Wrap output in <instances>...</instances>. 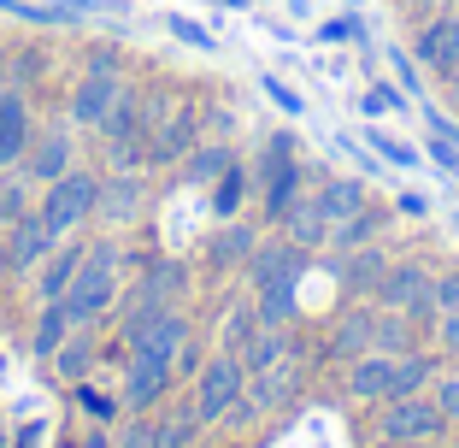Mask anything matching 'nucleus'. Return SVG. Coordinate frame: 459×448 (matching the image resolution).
<instances>
[{"mask_svg": "<svg viewBox=\"0 0 459 448\" xmlns=\"http://www.w3.org/2000/svg\"><path fill=\"white\" fill-rule=\"evenodd\" d=\"M118 266H124V248L118 242H95L89 254H82L71 289L59 295V301H65V312H71V325H89V319H100V312L118 301Z\"/></svg>", "mask_w": 459, "mask_h": 448, "instance_id": "f257e3e1", "label": "nucleus"}, {"mask_svg": "<svg viewBox=\"0 0 459 448\" xmlns=\"http://www.w3.org/2000/svg\"><path fill=\"white\" fill-rule=\"evenodd\" d=\"M377 301L394 312H406L412 325H436L442 319V301H436V277L424 272L419 259H389V272L377 277Z\"/></svg>", "mask_w": 459, "mask_h": 448, "instance_id": "f03ea898", "label": "nucleus"}, {"mask_svg": "<svg viewBox=\"0 0 459 448\" xmlns=\"http://www.w3.org/2000/svg\"><path fill=\"white\" fill-rule=\"evenodd\" d=\"M95 206H100V177L71 165L65 177L41 183V206H36V213L48 218V231H54V236H65V231H77V224L95 213Z\"/></svg>", "mask_w": 459, "mask_h": 448, "instance_id": "7ed1b4c3", "label": "nucleus"}, {"mask_svg": "<svg viewBox=\"0 0 459 448\" xmlns=\"http://www.w3.org/2000/svg\"><path fill=\"white\" fill-rule=\"evenodd\" d=\"M242 395H247V366H242V354L218 348L212 360L195 372V413H201V419H224V413L236 408Z\"/></svg>", "mask_w": 459, "mask_h": 448, "instance_id": "20e7f679", "label": "nucleus"}, {"mask_svg": "<svg viewBox=\"0 0 459 448\" xmlns=\"http://www.w3.org/2000/svg\"><path fill=\"white\" fill-rule=\"evenodd\" d=\"M447 431V413L436 395H401V401H389V413H383V436L389 443H436V436Z\"/></svg>", "mask_w": 459, "mask_h": 448, "instance_id": "39448f33", "label": "nucleus"}, {"mask_svg": "<svg viewBox=\"0 0 459 448\" xmlns=\"http://www.w3.org/2000/svg\"><path fill=\"white\" fill-rule=\"evenodd\" d=\"M183 295H189V266H183V259H160V266H148V272H142V289H135V307H130V319H124V330L142 325V319H153V312H165V307H177Z\"/></svg>", "mask_w": 459, "mask_h": 448, "instance_id": "423d86ee", "label": "nucleus"}, {"mask_svg": "<svg viewBox=\"0 0 459 448\" xmlns=\"http://www.w3.org/2000/svg\"><path fill=\"white\" fill-rule=\"evenodd\" d=\"M124 342H130V354H153V360H177V354L189 348V319L177 307L153 312V319H142V325L124 330Z\"/></svg>", "mask_w": 459, "mask_h": 448, "instance_id": "0eeeda50", "label": "nucleus"}, {"mask_svg": "<svg viewBox=\"0 0 459 448\" xmlns=\"http://www.w3.org/2000/svg\"><path fill=\"white\" fill-rule=\"evenodd\" d=\"M71 160H77V154H71V136L59 130V124H48V130H30L18 171H24L30 183H54V177L71 171Z\"/></svg>", "mask_w": 459, "mask_h": 448, "instance_id": "6e6552de", "label": "nucleus"}, {"mask_svg": "<svg viewBox=\"0 0 459 448\" xmlns=\"http://www.w3.org/2000/svg\"><path fill=\"white\" fill-rule=\"evenodd\" d=\"M59 236L48 231V218L41 213H18L13 224H6V259H13V272H36L41 259L54 254Z\"/></svg>", "mask_w": 459, "mask_h": 448, "instance_id": "1a4fd4ad", "label": "nucleus"}, {"mask_svg": "<svg viewBox=\"0 0 459 448\" xmlns=\"http://www.w3.org/2000/svg\"><path fill=\"white\" fill-rule=\"evenodd\" d=\"M124 101V83L107 77V71H82V83L71 89V119L89 124V130H100L107 124V112Z\"/></svg>", "mask_w": 459, "mask_h": 448, "instance_id": "9d476101", "label": "nucleus"}, {"mask_svg": "<svg viewBox=\"0 0 459 448\" xmlns=\"http://www.w3.org/2000/svg\"><path fill=\"white\" fill-rule=\"evenodd\" d=\"M247 272H254V284H300V272H307V248L300 242H259L254 254H247Z\"/></svg>", "mask_w": 459, "mask_h": 448, "instance_id": "9b49d317", "label": "nucleus"}, {"mask_svg": "<svg viewBox=\"0 0 459 448\" xmlns=\"http://www.w3.org/2000/svg\"><path fill=\"white\" fill-rule=\"evenodd\" d=\"M142 206H148V183H142L130 165H118L112 177H100V206H95L100 218H112V224H130Z\"/></svg>", "mask_w": 459, "mask_h": 448, "instance_id": "f8f14e48", "label": "nucleus"}, {"mask_svg": "<svg viewBox=\"0 0 459 448\" xmlns=\"http://www.w3.org/2000/svg\"><path fill=\"white\" fill-rule=\"evenodd\" d=\"M165 390H171V360H153V354H130V372H124V401H130V413L153 408Z\"/></svg>", "mask_w": 459, "mask_h": 448, "instance_id": "ddd939ff", "label": "nucleus"}, {"mask_svg": "<svg viewBox=\"0 0 459 448\" xmlns=\"http://www.w3.org/2000/svg\"><path fill=\"white\" fill-rule=\"evenodd\" d=\"M336 360H359V354L377 348V307H353L342 312L336 325H330V342H325Z\"/></svg>", "mask_w": 459, "mask_h": 448, "instance_id": "4468645a", "label": "nucleus"}, {"mask_svg": "<svg viewBox=\"0 0 459 448\" xmlns=\"http://www.w3.org/2000/svg\"><path fill=\"white\" fill-rule=\"evenodd\" d=\"M283 236H289V242H300V248L330 242V218H325V201H318V189H300L295 201H289V213H283Z\"/></svg>", "mask_w": 459, "mask_h": 448, "instance_id": "2eb2a0df", "label": "nucleus"}, {"mask_svg": "<svg viewBox=\"0 0 459 448\" xmlns=\"http://www.w3.org/2000/svg\"><path fill=\"white\" fill-rule=\"evenodd\" d=\"M30 130H36V124H30V101L6 89V95H0V171H13V165L24 160Z\"/></svg>", "mask_w": 459, "mask_h": 448, "instance_id": "dca6fc26", "label": "nucleus"}, {"mask_svg": "<svg viewBox=\"0 0 459 448\" xmlns=\"http://www.w3.org/2000/svg\"><path fill=\"white\" fill-rule=\"evenodd\" d=\"M389 383H394V354H359V360H348V395L389 401Z\"/></svg>", "mask_w": 459, "mask_h": 448, "instance_id": "f3484780", "label": "nucleus"}, {"mask_svg": "<svg viewBox=\"0 0 459 448\" xmlns=\"http://www.w3.org/2000/svg\"><path fill=\"white\" fill-rule=\"evenodd\" d=\"M419 66H430V71L459 66V13L430 18V24L419 30Z\"/></svg>", "mask_w": 459, "mask_h": 448, "instance_id": "a211bd4d", "label": "nucleus"}, {"mask_svg": "<svg viewBox=\"0 0 459 448\" xmlns=\"http://www.w3.org/2000/svg\"><path fill=\"white\" fill-rule=\"evenodd\" d=\"M82 254H89V248H77V242H71V248H59V242H54V254H48V259L36 266V272H41L36 295H41V301H59V295H65V289H71V277H77V266H82Z\"/></svg>", "mask_w": 459, "mask_h": 448, "instance_id": "6ab92c4d", "label": "nucleus"}, {"mask_svg": "<svg viewBox=\"0 0 459 448\" xmlns=\"http://www.w3.org/2000/svg\"><path fill=\"white\" fill-rule=\"evenodd\" d=\"M259 248V236H254V224H242V218H224V231L206 242V254H212V266L224 272V266H247V254Z\"/></svg>", "mask_w": 459, "mask_h": 448, "instance_id": "aec40b11", "label": "nucleus"}, {"mask_svg": "<svg viewBox=\"0 0 459 448\" xmlns=\"http://www.w3.org/2000/svg\"><path fill=\"white\" fill-rule=\"evenodd\" d=\"M318 201H325V218H330V231H336L342 218H353L365 206V183L359 177H325L318 183Z\"/></svg>", "mask_w": 459, "mask_h": 448, "instance_id": "412c9836", "label": "nucleus"}, {"mask_svg": "<svg viewBox=\"0 0 459 448\" xmlns=\"http://www.w3.org/2000/svg\"><path fill=\"white\" fill-rule=\"evenodd\" d=\"M95 360H100V348H95V337H82V325L54 348V366H59V378H65V383H82L89 372H95Z\"/></svg>", "mask_w": 459, "mask_h": 448, "instance_id": "4be33fe9", "label": "nucleus"}, {"mask_svg": "<svg viewBox=\"0 0 459 448\" xmlns=\"http://www.w3.org/2000/svg\"><path fill=\"white\" fill-rule=\"evenodd\" d=\"M389 272V259H383V248H353L348 259H342V284L353 289V295H365V289H371V295H377V277Z\"/></svg>", "mask_w": 459, "mask_h": 448, "instance_id": "5701e85b", "label": "nucleus"}, {"mask_svg": "<svg viewBox=\"0 0 459 448\" xmlns=\"http://www.w3.org/2000/svg\"><path fill=\"white\" fill-rule=\"evenodd\" d=\"M295 284H265L259 289V301H254V312H259V325H295Z\"/></svg>", "mask_w": 459, "mask_h": 448, "instance_id": "b1692460", "label": "nucleus"}, {"mask_svg": "<svg viewBox=\"0 0 459 448\" xmlns=\"http://www.w3.org/2000/svg\"><path fill=\"white\" fill-rule=\"evenodd\" d=\"M195 425H201V413H195V401L189 408H177V413H165L160 425H153V436H148V448H189V436H195Z\"/></svg>", "mask_w": 459, "mask_h": 448, "instance_id": "393cba45", "label": "nucleus"}, {"mask_svg": "<svg viewBox=\"0 0 459 448\" xmlns=\"http://www.w3.org/2000/svg\"><path fill=\"white\" fill-rule=\"evenodd\" d=\"M71 312H65V301H41V319H36V354H54L59 342L71 337Z\"/></svg>", "mask_w": 459, "mask_h": 448, "instance_id": "a878e982", "label": "nucleus"}, {"mask_svg": "<svg viewBox=\"0 0 459 448\" xmlns=\"http://www.w3.org/2000/svg\"><path fill=\"white\" fill-rule=\"evenodd\" d=\"M424 383H430V360H424L419 348H412V354H394V383H389V401H401V395H419Z\"/></svg>", "mask_w": 459, "mask_h": 448, "instance_id": "bb28decb", "label": "nucleus"}, {"mask_svg": "<svg viewBox=\"0 0 459 448\" xmlns=\"http://www.w3.org/2000/svg\"><path fill=\"white\" fill-rule=\"evenodd\" d=\"M247 395H254V408H277L295 395V372H247Z\"/></svg>", "mask_w": 459, "mask_h": 448, "instance_id": "cd10ccee", "label": "nucleus"}, {"mask_svg": "<svg viewBox=\"0 0 459 448\" xmlns=\"http://www.w3.org/2000/svg\"><path fill=\"white\" fill-rule=\"evenodd\" d=\"M242 189H247V171L236 160L224 165V171H218V189H212V213L218 218H236L242 213Z\"/></svg>", "mask_w": 459, "mask_h": 448, "instance_id": "c85d7f7f", "label": "nucleus"}, {"mask_svg": "<svg viewBox=\"0 0 459 448\" xmlns=\"http://www.w3.org/2000/svg\"><path fill=\"white\" fill-rule=\"evenodd\" d=\"M295 195H300V160H295V165H283V171H271V177H265V213H271V218H283Z\"/></svg>", "mask_w": 459, "mask_h": 448, "instance_id": "c756f323", "label": "nucleus"}, {"mask_svg": "<svg viewBox=\"0 0 459 448\" xmlns=\"http://www.w3.org/2000/svg\"><path fill=\"white\" fill-rule=\"evenodd\" d=\"M412 342H419V337H412V319H406V312H394V307H383L377 312V348L383 354H406Z\"/></svg>", "mask_w": 459, "mask_h": 448, "instance_id": "7c9ffc66", "label": "nucleus"}, {"mask_svg": "<svg viewBox=\"0 0 459 448\" xmlns=\"http://www.w3.org/2000/svg\"><path fill=\"white\" fill-rule=\"evenodd\" d=\"M189 136H195V119H189V112H171V119L160 124V136L148 142V154H153V160H171L177 148H189Z\"/></svg>", "mask_w": 459, "mask_h": 448, "instance_id": "2f4dec72", "label": "nucleus"}, {"mask_svg": "<svg viewBox=\"0 0 459 448\" xmlns=\"http://www.w3.org/2000/svg\"><path fill=\"white\" fill-rule=\"evenodd\" d=\"M377 224H383V213H371V206H359V213H353V218H342V224H336L330 236H336L342 248H359V242H371V236H377Z\"/></svg>", "mask_w": 459, "mask_h": 448, "instance_id": "473e14b6", "label": "nucleus"}, {"mask_svg": "<svg viewBox=\"0 0 459 448\" xmlns=\"http://www.w3.org/2000/svg\"><path fill=\"white\" fill-rule=\"evenodd\" d=\"M254 330H259V312H254V307H236V312L224 319V337H218V342H224L230 354H242L247 342H254Z\"/></svg>", "mask_w": 459, "mask_h": 448, "instance_id": "72a5a7b5", "label": "nucleus"}, {"mask_svg": "<svg viewBox=\"0 0 459 448\" xmlns=\"http://www.w3.org/2000/svg\"><path fill=\"white\" fill-rule=\"evenodd\" d=\"M230 160H236V154H230V148H218V142H212V148H201V154L189 160V177H195V183H218V171H224Z\"/></svg>", "mask_w": 459, "mask_h": 448, "instance_id": "f704fd0d", "label": "nucleus"}, {"mask_svg": "<svg viewBox=\"0 0 459 448\" xmlns=\"http://www.w3.org/2000/svg\"><path fill=\"white\" fill-rule=\"evenodd\" d=\"M365 142H371V154H383L389 165H419V148H406L401 136H389V130H371Z\"/></svg>", "mask_w": 459, "mask_h": 448, "instance_id": "c9c22d12", "label": "nucleus"}, {"mask_svg": "<svg viewBox=\"0 0 459 448\" xmlns=\"http://www.w3.org/2000/svg\"><path fill=\"white\" fill-rule=\"evenodd\" d=\"M365 112H406V95H401V89H389V83H371Z\"/></svg>", "mask_w": 459, "mask_h": 448, "instance_id": "e433bc0d", "label": "nucleus"}, {"mask_svg": "<svg viewBox=\"0 0 459 448\" xmlns=\"http://www.w3.org/2000/svg\"><path fill=\"white\" fill-rule=\"evenodd\" d=\"M82 71H107V77H118V48H112V41H95V48L82 54Z\"/></svg>", "mask_w": 459, "mask_h": 448, "instance_id": "4c0bfd02", "label": "nucleus"}, {"mask_svg": "<svg viewBox=\"0 0 459 448\" xmlns=\"http://www.w3.org/2000/svg\"><path fill=\"white\" fill-rule=\"evenodd\" d=\"M77 408H82V413H95V419H112V401H107V395H100L89 378L77 383Z\"/></svg>", "mask_w": 459, "mask_h": 448, "instance_id": "58836bf2", "label": "nucleus"}, {"mask_svg": "<svg viewBox=\"0 0 459 448\" xmlns=\"http://www.w3.org/2000/svg\"><path fill=\"white\" fill-rule=\"evenodd\" d=\"M165 30H171L177 41H189V48H212V36H206L201 24H189V18H183V13H177V18H165Z\"/></svg>", "mask_w": 459, "mask_h": 448, "instance_id": "ea45409f", "label": "nucleus"}, {"mask_svg": "<svg viewBox=\"0 0 459 448\" xmlns=\"http://www.w3.org/2000/svg\"><path fill=\"white\" fill-rule=\"evenodd\" d=\"M24 183H30V177H24ZM24 183H6V189H0V224H13L18 213H30V206H24Z\"/></svg>", "mask_w": 459, "mask_h": 448, "instance_id": "a19ab883", "label": "nucleus"}, {"mask_svg": "<svg viewBox=\"0 0 459 448\" xmlns=\"http://www.w3.org/2000/svg\"><path fill=\"white\" fill-rule=\"evenodd\" d=\"M436 401H442V413L459 425V372H447V378L436 383Z\"/></svg>", "mask_w": 459, "mask_h": 448, "instance_id": "79ce46f5", "label": "nucleus"}, {"mask_svg": "<svg viewBox=\"0 0 459 448\" xmlns=\"http://www.w3.org/2000/svg\"><path fill=\"white\" fill-rule=\"evenodd\" d=\"M265 95L277 101V107H283V112H307V107H300V95H295V89H289V83H277V77H265Z\"/></svg>", "mask_w": 459, "mask_h": 448, "instance_id": "37998d69", "label": "nucleus"}, {"mask_svg": "<svg viewBox=\"0 0 459 448\" xmlns=\"http://www.w3.org/2000/svg\"><path fill=\"white\" fill-rule=\"evenodd\" d=\"M436 337H442V348L459 354V307H447L442 319H436Z\"/></svg>", "mask_w": 459, "mask_h": 448, "instance_id": "c03bdc74", "label": "nucleus"}, {"mask_svg": "<svg viewBox=\"0 0 459 448\" xmlns=\"http://www.w3.org/2000/svg\"><path fill=\"white\" fill-rule=\"evenodd\" d=\"M436 301H442V312H447V307H459V266L436 277Z\"/></svg>", "mask_w": 459, "mask_h": 448, "instance_id": "a18cd8bd", "label": "nucleus"}, {"mask_svg": "<svg viewBox=\"0 0 459 448\" xmlns=\"http://www.w3.org/2000/svg\"><path fill=\"white\" fill-rule=\"evenodd\" d=\"M394 206H401L406 218H424V213H430V195H424V189H406V195H401Z\"/></svg>", "mask_w": 459, "mask_h": 448, "instance_id": "49530a36", "label": "nucleus"}, {"mask_svg": "<svg viewBox=\"0 0 459 448\" xmlns=\"http://www.w3.org/2000/svg\"><path fill=\"white\" fill-rule=\"evenodd\" d=\"M41 71H48V54H41V48L18 54V77H41Z\"/></svg>", "mask_w": 459, "mask_h": 448, "instance_id": "de8ad7c7", "label": "nucleus"}, {"mask_svg": "<svg viewBox=\"0 0 459 448\" xmlns=\"http://www.w3.org/2000/svg\"><path fill=\"white\" fill-rule=\"evenodd\" d=\"M148 436H153V425H148V419H135L130 431L118 436V448H148Z\"/></svg>", "mask_w": 459, "mask_h": 448, "instance_id": "09e8293b", "label": "nucleus"}, {"mask_svg": "<svg viewBox=\"0 0 459 448\" xmlns=\"http://www.w3.org/2000/svg\"><path fill=\"white\" fill-rule=\"evenodd\" d=\"M389 66L401 71V83H406V89H419V66H412V59L401 54V48H394V54H389Z\"/></svg>", "mask_w": 459, "mask_h": 448, "instance_id": "8fccbe9b", "label": "nucleus"}, {"mask_svg": "<svg viewBox=\"0 0 459 448\" xmlns=\"http://www.w3.org/2000/svg\"><path fill=\"white\" fill-rule=\"evenodd\" d=\"M107 443H112V436H107V431H89V436H82V443H77V448H107Z\"/></svg>", "mask_w": 459, "mask_h": 448, "instance_id": "3c124183", "label": "nucleus"}, {"mask_svg": "<svg viewBox=\"0 0 459 448\" xmlns=\"http://www.w3.org/2000/svg\"><path fill=\"white\" fill-rule=\"evenodd\" d=\"M442 77H447V95H454V101H459V66H447V71H442Z\"/></svg>", "mask_w": 459, "mask_h": 448, "instance_id": "603ef678", "label": "nucleus"}, {"mask_svg": "<svg viewBox=\"0 0 459 448\" xmlns=\"http://www.w3.org/2000/svg\"><path fill=\"white\" fill-rule=\"evenodd\" d=\"M6 83H13V66H6V48H0V95H6Z\"/></svg>", "mask_w": 459, "mask_h": 448, "instance_id": "864d4df0", "label": "nucleus"}, {"mask_svg": "<svg viewBox=\"0 0 459 448\" xmlns=\"http://www.w3.org/2000/svg\"><path fill=\"white\" fill-rule=\"evenodd\" d=\"M13 272V259H6V236H0V277Z\"/></svg>", "mask_w": 459, "mask_h": 448, "instance_id": "5fc2aeb1", "label": "nucleus"}, {"mask_svg": "<svg viewBox=\"0 0 459 448\" xmlns=\"http://www.w3.org/2000/svg\"><path fill=\"white\" fill-rule=\"evenodd\" d=\"M224 6H247V0H224Z\"/></svg>", "mask_w": 459, "mask_h": 448, "instance_id": "6e6d98bb", "label": "nucleus"}, {"mask_svg": "<svg viewBox=\"0 0 459 448\" xmlns=\"http://www.w3.org/2000/svg\"><path fill=\"white\" fill-rule=\"evenodd\" d=\"M454 231H459V213H454Z\"/></svg>", "mask_w": 459, "mask_h": 448, "instance_id": "4d7b16f0", "label": "nucleus"}, {"mask_svg": "<svg viewBox=\"0 0 459 448\" xmlns=\"http://www.w3.org/2000/svg\"><path fill=\"white\" fill-rule=\"evenodd\" d=\"M454 177H459V171H454Z\"/></svg>", "mask_w": 459, "mask_h": 448, "instance_id": "13d9d810", "label": "nucleus"}]
</instances>
